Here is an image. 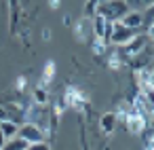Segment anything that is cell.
I'll list each match as a JSON object with an SVG mask.
<instances>
[{"mask_svg":"<svg viewBox=\"0 0 154 150\" xmlns=\"http://www.w3.org/2000/svg\"><path fill=\"white\" fill-rule=\"evenodd\" d=\"M30 144L19 139V137H13V139H7V144L2 146V150H28Z\"/></svg>","mask_w":154,"mask_h":150,"instance_id":"12","label":"cell"},{"mask_svg":"<svg viewBox=\"0 0 154 150\" xmlns=\"http://www.w3.org/2000/svg\"><path fill=\"white\" fill-rule=\"evenodd\" d=\"M95 9H97V2H87L85 5V19H93L95 17Z\"/></svg>","mask_w":154,"mask_h":150,"instance_id":"16","label":"cell"},{"mask_svg":"<svg viewBox=\"0 0 154 150\" xmlns=\"http://www.w3.org/2000/svg\"><path fill=\"white\" fill-rule=\"evenodd\" d=\"M129 11H131V9H129L127 2H122V0H116V2H97L95 15L103 17V19L110 21V23H116V21H120Z\"/></svg>","mask_w":154,"mask_h":150,"instance_id":"1","label":"cell"},{"mask_svg":"<svg viewBox=\"0 0 154 150\" xmlns=\"http://www.w3.org/2000/svg\"><path fill=\"white\" fill-rule=\"evenodd\" d=\"M125 125H127V131H129L131 135H139V133H141L150 123H146L137 112H133V114H129V116L125 118Z\"/></svg>","mask_w":154,"mask_h":150,"instance_id":"5","label":"cell"},{"mask_svg":"<svg viewBox=\"0 0 154 150\" xmlns=\"http://www.w3.org/2000/svg\"><path fill=\"white\" fill-rule=\"evenodd\" d=\"M108 66H110L112 70H122V68H125V61H122L116 53H112V55H108Z\"/></svg>","mask_w":154,"mask_h":150,"instance_id":"14","label":"cell"},{"mask_svg":"<svg viewBox=\"0 0 154 150\" xmlns=\"http://www.w3.org/2000/svg\"><path fill=\"white\" fill-rule=\"evenodd\" d=\"M42 40H51V30H49V28L42 30Z\"/></svg>","mask_w":154,"mask_h":150,"instance_id":"20","label":"cell"},{"mask_svg":"<svg viewBox=\"0 0 154 150\" xmlns=\"http://www.w3.org/2000/svg\"><path fill=\"white\" fill-rule=\"evenodd\" d=\"M133 36H135V32L133 30H129V28H125V26H120L118 21L112 26V34H110V40H108V45H114V47H125L129 40H133Z\"/></svg>","mask_w":154,"mask_h":150,"instance_id":"3","label":"cell"},{"mask_svg":"<svg viewBox=\"0 0 154 150\" xmlns=\"http://www.w3.org/2000/svg\"><path fill=\"white\" fill-rule=\"evenodd\" d=\"M55 68H57V66H55V61H53V59H49V61L45 64V72H42L40 83H38V87H40V89H45V87L53 80V76H55Z\"/></svg>","mask_w":154,"mask_h":150,"instance_id":"9","label":"cell"},{"mask_svg":"<svg viewBox=\"0 0 154 150\" xmlns=\"http://www.w3.org/2000/svg\"><path fill=\"white\" fill-rule=\"evenodd\" d=\"M17 131H19V125H15L13 120L0 123V133L5 135V139H13V137H17Z\"/></svg>","mask_w":154,"mask_h":150,"instance_id":"10","label":"cell"},{"mask_svg":"<svg viewBox=\"0 0 154 150\" xmlns=\"http://www.w3.org/2000/svg\"><path fill=\"white\" fill-rule=\"evenodd\" d=\"M141 133H143V148L146 150H152V125H148Z\"/></svg>","mask_w":154,"mask_h":150,"instance_id":"15","label":"cell"},{"mask_svg":"<svg viewBox=\"0 0 154 150\" xmlns=\"http://www.w3.org/2000/svg\"><path fill=\"white\" fill-rule=\"evenodd\" d=\"M118 23L125 26V28H129V30H133V32H137V30L143 26V15H141L139 11H129Z\"/></svg>","mask_w":154,"mask_h":150,"instance_id":"6","label":"cell"},{"mask_svg":"<svg viewBox=\"0 0 154 150\" xmlns=\"http://www.w3.org/2000/svg\"><path fill=\"white\" fill-rule=\"evenodd\" d=\"M17 137L23 139V142H28L30 146H32V144H40V142H47V135H45L40 129H36L34 125H30V123H23V125L19 127Z\"/></svg>","mask_w":154,"mask_h":150,"instance_id":"4","label":"cell"},{"mask_svg":"<svg viewBox=\"0 0 154 150\" xmlns=\"http://www.w3.org/2000/svg\"><path fill=\"white\" fill-rule=\"evenodd\" d=\"M61 99H63L66 108L70 106V108H76V110H85V108L89 106V97H87V93L80 91L78 87H68Z\"/></svg>","mask_w":154,"mask_h":150,"instance_id":"2","label":"cell"},{"mask_svg":"<svg viewBox=\"0 0 154 150\" xmlns=\"http://www.w3.org/2000/svg\"><path fill=\"white\" fill-rule=\"evenodd\" d=\"M74 34H76V38L82 40V42L91 40V38H93V34H91V19H85V17L78 19L76 26H74Z\"/></svg>","mask_w":154,"mask_h":150,"instance_id":"8","label":"cell"},{"mask_svg":"<svg viewBox=\"0 0 154 150\" xmlns=\"http://www.w3.org/2000/svg\"><path fill=\"white\" fill-rule=\"evenodd\" d=\"M116 125H118V118H116V112H106L99 116V129L106 133V135H112L116 131Z\"/></svg>","mask_w":154,"mask_h":150,"instance_id":"7","label":"cell"},{"mask_svg":"<svg viewBox=\"0 0 154 150\" xmlns=\"http://www.w3.org/2000/svg\"><path fill=\"white\" fill-rule=\"evenodd\" d=\"M26 85H28V78H26V76H19V78L15 80V91H17V93H23Z\"/></svg>","mask_w":154,"mask_h":150,"instance_id":"17","label":"cell"},{"mask_svg":"<svg viewBox=\"0 0 154 150\" xmlns=\"http://www.w3.org/2000/svg\"><path fill=\"white\" fill-rule=\"evenodd\" d=\"M28 150H53V148H51L47 142H40V144H32Z\"/></svg>","mask_w":154,"mask_h":150,"instance_id":"18","label":"cell"},{"mask_svg":"<svg viewBox=\"0 0 154 150\" xmlns=\"http://www.w3.org/2000/svg\"><path fill=\"white\" fill-rule=\"evenodd\" d=\"M91 49H93V53H95V55H106V51H108V45H106L103 40L91 38Z\"/></svg>","mask_w":154,"mask_h":150,"instance_id":"13","label":"cell"},{"mask_svg":"<svg viewBox=\"0 0 154 150\" xmlns=\"http://www.w3.org/2000/svg\"><path fill=\"white\" fill-rule=\"evenodd\" d=\"M32 104H36V106H49V93H47V89L36 87L32 91Z\"/></svg>","mask_w":154,"mask_h":150,"instance_id":"11","label":"cell"},{"mask_svg":"<svg viewBox=\"0 0 154 150\" xmlns=\"http://www.w3.org/2000/svg\"><path fill=\"white\" fill-rule=\"evenodd\" d=\"M5 120H9V112L5 106H0V123H5Z\"/></svg>","mask_w":154,"mask_h":150,"instance_id":"19","label":"cell"}]
</instances>
